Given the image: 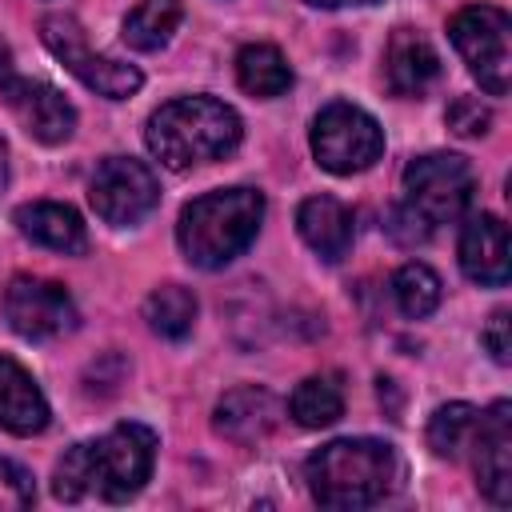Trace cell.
Masks as SVG:
<instances>
[{"mask_svg": "<svg viewBox=\"0 0 512 512\" xmlns=\"http://www.w3.org/2000/svg\"><path fill=\"white\" fill-rule=\"evenodd\" d=\"M156 460V432L144 424H116L100 440L72 444L52 472V496L56 500H84L100 496L108 504L132 500Z\"/></svg>", "mask_w": 512, "mask_h": 512, "instance_id": "6da1fadb", "label": "cell"}, {"mask_svg": "<svg viewBox=\"0 0 512 512\" xmlns=\"http://www.w3.org/2000/svg\"><path fill=\"white\" fill-rule=\"evenodd\" d=\"M400 456L384 440L348 436L316 448L304 464L308 492L320 508H372L400 488Z\"/></svg>", "mask_w": 512, "mask_h": 512, "instance_id": "7a4b0ae2", "label": "cell"}, {"mask_svg": "<svg viewBox=\"0 0 512 512\" xmlns=\"http://www.w3.org/2000/svg\"><path fill=\"white\" fill-rule=\"evenodd\" d=\"M240 136H244V128H240L236 108H228L224 100H212V96H180V100L156 108L148 116V132H144L148 152L172 172L224 160L240 144Z\"/></svg>", "mask_w": 512, "mask_h": 512, "instance_id": "3957f363", "label": "cell"}, {"mask_svg": "<svg viewBox=\"0 0 512 512\" xmlns=\"http://www.w3.org/2000/svg\"><path fill=\"white\" fill-rule=\"evenodd\" d=\"M260 220H264V192L256 188L204 192L192 204H184L176 224V244L188 264L224 268L256 240Z\"/></svg>", "mask_w": 512, "mask_h": 512, "instance_id": "277c9868", "label": "cell"}, {"mask_svg": "<svg viewBox=\"0 0 512 512\" xmlns=\"http://www.w3.org/2000/svg\"><path fill=\"white\" fill-rule=\"evenodd\" d=\"M448 36L464 56L468 72L480 80L488 96H504L512 84V20L496 4H468L448 20Z\"/></svg>", "mask_w": 512, "mask_h": 512, "instance_id": "5b68a950", "label": "cell"}, {"mask_svg": "<svg viewBox=\"0 0 512 512\" xmlns=\"http://www.w3.org/2000/svg\"><path fill=\"white\" fill-rule=\"evenodd\" d=\"M476 192L472 164L456 152H428L404 168V204L428 224H448L468 212Z\"/></svg>", "mask_w": 512, "mask_h": 512, "instance_id": "8992f818", "label": "cell"}, {"mask_svg": "<svg viewBox=\"0 0 512 512\" xmlns=\"http://www.w3.org/2000/svg\"><path fill=\"white\" fill-rule=\"evenodd\" d=\"M40 36H44L48 52H52L80 84H88L92 92H100V96H108V100H124V96L140 92V84H144L140 68L120 64V60H112V56H104V52H92V48H88V36H84V28H80L76 16H64V12L44 16V20H40Z\"/></svg>", "mask_w": 512, "mask_h": 512, "instance_id": "52a82bcc", "label": "cell"}, {"mask_svg": "<svg viewBox=\"0 0 512 512\" xmlns=\"http://www.w3.org/2000/svg\"><path fill=\"white\" fill-rule=\"evenodd\" d=\"M380 152H384V132L356 104L336 100L312 120V156L320 168H328L336 176L372 168L380 160Z\"/></svg>", "mask_w": 512, "mask_h": 512, "instance_id": "ba28073f", "label": "cell"}, {"mask_svg": "<svg viewBox=\"0 0 512 512\" xmlns=\"http://www.w3.org/2000/svg\"><path fill=\"white\" fill-rule=\"evenodd\" d=\"M88 200H92V208L104 224L128 228V224H140L160 204V184H156V172L144 160L108 156L92 172Z\"/></svg>", "mask_w": 512, "mask_h": 512, "instance_id": "9c48e42d", "label": "cell"}, {"mask_svg": "<svg viewBox=\"0 0 512 512\" xmlns=\"http://www.w3.org/2000/svg\"><path fill=\"white\" fill-rule=\"evenodd\" d=\"M4 316L24 340H52L76 328L80 312L64 284L44 276H16L4 288Z\"/></svg>", "mask_w": 512, "mask_h": 512, "instance_id": "30bf717a", "label": "cell"}, {"mask_svg": "<svg viewBox=\"0 0 512 512\" xmlns=\"http://www.w3.org/2000/svg\"><path fill=\"white\" fill-rule=\"evenodd\" d=\"M0 96L20 120V128L40 144H64L76 132V108L64 100V92H56L44 80L8 76L0 84Z\"/></svg>", "mask_w": 512, "mask_h": 512, "instance_id": "8fae6325", "label": "cell"}, {"mask_svg": "<svg viewBox=\"0 0 512 512\" xmlns=\"http://www.w3.org/2000/svg\"><path fill=\"white\" fill-rule=\"evenodd\" d=\"M472 464L476 484L492 504H512V404L496 400L488 412H480L476 436H472Z\"/></svg>", "mask_w": 512, "mask_h": 512, "instance_id": "7c38bea8", "label": "cell"}, {"mask_svg": "<svg viewBox=\"0 0 512 512\" xmlns=\"http://www.w3.org/2000/svg\"><path fill=\"white\" fill-rule=\"evenodd\" d=\"M280 424V400L260 384H240L216 400L212 428L232 444H260Z\"/></svg>", "mask_w": 512, "mask_h": 512, "instance_id": "4fadbf2b", "label": "cell"}, {"mask_svg": "<svg viewBox=\"0 0 512 512\" xmlns=\"http://www.w3.org/2000/svg\"><path fill=\"white\" fill-rule=\"evenodd\" d=\"M460 268L472 284L500 288L508 284V224L492 212L468 216L460 232Z\"/></svg>", "mask_w": 512, "mask_h": 512, "instance_id": "5bb4252c", "label": "cell"}, {"mask_svg": "<svg viewBox=\"0 0 512 512\" xmlns=\"http://www.w3.org/2000/svg\"><path fill=\"white\" fill-rule=\"evenodd\" d=\"M440 76V56L428 44V36H420L416 28H396L388 48H384V80L392 88V96H424Z\"/></svg>", "mask_w": 512, "mask_h": 512, "instance_id": "9a60e30c", "label": "cell"}, {"mask_svg": "<svg viewBox=\"0 0 512 512\" xmlns=\"http://www.w3.org/2000/svg\"><path fill=\"white\" fill-rule=\"evenodd\" d=\"M16 228L40 244V248H52V252H64V256H80L88 248V232H84V220L72 204H56V200H32V204H20L16 208Z\"/></svg>", "mask_w": 512, "mask_h": 512, "instance_id": "2e32d148", "label": "cell"}, {"mask_svg": "<svg viewBox=\"0 0 512 512\" xmlns=\"http://www.w3.org/2000/svg\"><path fill=\"white\" fill-rule=\"evenodd\" d=\"M296 228L304 244L328 264L344 260L352 248V208L336 196H308L296 208Z\"/></svg>", "mask_w": 512, "mask_h": 512, "instance_id": "e0dca14e", "label": "cell"}, {"mask_svg": "<svg viewBox=\"0 0 512 512\" xmlns=\"http://www.w3.org/2000/svg\"><path fill=\"white\" fill-rule=\"evenodd\" d=\"M0 428L12 436H36L48 428V400L12 356H0Z\"/></svg>", "mask_w": 512, "mask_h": 512, "instance_id": "ac0fdd59", "label": "cell"}, {"mask_svg": "<svg viewBox=\"0 0 512 512\" xmlns=\"http://www.w3.org/2000/svg\"><path fill=\"white\" fill-rule=\"evenodd\" d=\"M236 80H240V88L248 96L272 100V96H284L292 88V68L280 56V48H272V44H244L236 52Z\"/></svg>", "mask_w": 512, "mask_h": 512, "instance_id": "d6986e66", "label": "cell"}, {"mask_svg": "<svg viewBox=\"0 0 512 512\" xmlns=\"http://www.w3.org/2000/svg\"><path fill=\"white\" fill-rule=\"evenodd\" d=\"M288 412L300 428H328L344 416V384H340V372H320V376H308L296 384L292 400H288Z\"/></svg>", "mask_w": 512, "mask_h": 512, "instance_id": "ffe728a7", "label": "cell"}, {"mask_svg": "<svg viewBox=\"0 0 512 512\" xmlns=\"http://www.w3.org/2000/svg\"><path fill=\"white\" fill-rule=\"evenodd\" d=\"M180 16H184L180 0H140L124 16V44L136 48V52H156L172 40Z\"/></svg>", "mask_w": 512, "mask_h": 512, "instance_id": "44dd1931", "label": "cell"}, {"mask_svg": "<svg viewBox=\"0 0 512 512\" xmlns=\"http://www.w3.org/2000/svg\"><path fill=\"white\" fill-rule=\"evenodd\" d=\"M144 320L164 340H184L196 324V296L184 284H160L144 300Z\"/></svg>", "mask_w": 512, "mask_h": 512, "instance_id": "7402d4cb", "label": "cell"}, {"mask_svg": "<svg viewBox=\"0 0 512 512\" xmlns=\"http://www.w3.org/2000/svg\"><path fill=\"white\" fill-rule=\"evenodd\" d=\"M476 424H480V412L464 400L456 404H444L432 412L428 420V448L444 460H460L468 448H472V436H476Z\"/></svg>", "mask_w": 512, "mask_h": 512, "instance_id": "603a6c76", "label": "cell"}, {"mask_svg": "<svg viewBox=\"0 0 512 512\" xmlns=\"http://www.w3.org/2000/svg\"><path fill=\"white\" fill-rule=\"evenodd\" d=\"M392 296H396V304H400L404 316L420 320V316L436 312V304H440V276H436L428 264L408 260V264H400L396 276H392Z\"/></svg>", "mask_w": 512, "mask_h": 512, "instance_id": "cb8c5ba5", "label": "cell"}, {"mask_svg": "<svg viewBox=\"0 0 512 512\" xmlns=\"http://www.w3.org/2000/svg\"><path fill=\"white\" fill-rule=\"evenodd\" d=\"M448 128L456 136H484L492 128V108L480 104L476 96H456L448 104Z\"/></svg>", "mask_w": 512, "mask_h": 512, "instance_id": "d4e9b609", "label": "cell"}, {"mask_svg": "<svg viewBox=\"0 0 512 512\" xmlns=\"http://www.w3.org/2000/svg\"><path fill=\"white\" fill-rule=\"evenodd\" d=\"M36 500V488H32V476L12 464V460H0V512H16V508H28Z\"/></svg>", "mask_w": 512, "mask_h": 512, "instance_id": "484cf974", "label": "cell"}, {"mask_svg": "<svg viewBox=\"0 0 512 512\" xmlns=\"http://www.w3.org/2000/svg\"><path fill=\"white\" fill-rule=\"evenodd\" d=\"M512 316H508V308H496L492 312V320L484 324V332H480V340H484V348L492 352V360L496 364H508L512 360Z\"/></svg>", "mask_w": 512, "mask_h": 512, "instance_id": "4316f807", "label": "cell"}, {"mask_svg": "<svg viewBox=\"0 0 512 512\" xmlns=\"http://www.w3.org/2000/svg\"><path fill=\"white\" fill-rule=\"evenodd\" d=\"M388 232L400 240V244H420V240H428L432 236V228L408 208V204H400V208H392V216H388Z\"/></svg>", "mask_w": 512, "mask_h": 512, "instance_id": "83f0119b", "label": "cell"}, {"mask_svg": "<svg viewBox=\"0 0 512 512\" xmlns=\"http://www.w3.org/2000/svg\"><path fill=\"white\" fill-rule=\"evenodd\" d=\"M8 76H16V72H12V48L0 40V84H4Z\"/></svg>", "mask_w": 512, "mask_h": 512, "instance_id": "f1b7e54d", "label": "cell"}, {"mask_svg": "<svg viewBox=\"0 0 512 512\" xmlns=\"http://www.w3.org/2000/svg\"><path fill=\"white\" fill-rule=\"evenodd\" d=\"M316 8H352V4H376V0H308Z\"/></svg>", "mask_w": 512, "mask_h": 512, "instance_id": "f546056e", "label": "cell"}, {"mask_svg": "<svg viewBox=\"0 0 512 512\" xmlns=\"http://www.w3.org/2000/svg\"><path fill=\"white\" fill-rule=\"evenodd\" d=\"M4 184H8V148L0 140V192H4Z\"/></svg>", "mask_w": 512, "mask_h": 512, "instance_id": "4dcf8cb0", "label": "cell"}]
</instances>
